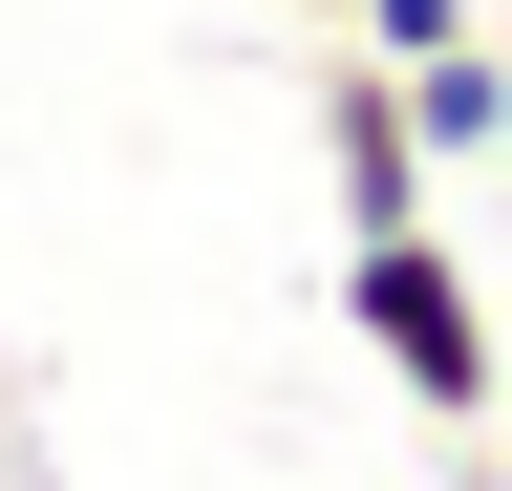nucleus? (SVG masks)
Instances as JSON below:
<instances>
[{
    "instance_id": "obj_1",
    "label": "nucleus",
    "mask_w": 512,
    "mask_h": 491,
    "mask_svg": "<svg viewBox=\"0 0 512 491\" xmlns=\"http://www.w3.org/2000/svg\"><path fill=\"white\" fill-rule=\"evenodd\" d=\"M342 321H363V363L406 385L448 449L491 427V385H512V299L448 257V214H406V235H342Z\"/></svg>"
},
{
    "instance_id": "obj_2",
    "label": "nucleus",
    "mask_w": 512,
    "mask_h": 491,
    "mask_svg": "<svg viewBox=\"0 0 512 491\" xmlns=\"http://www.w3.org/2000/svg\"><path fill=\"white\" fill-rule=\"evenodd\" d=\"M320 171H342V235H406L448 171L406 150V86H384V43H320Z\"/></svg>"
},
{
    "instance_id": "obj_3",
    "label": "nucleus",
    "mask_w": 512,
    "mask_h": 491,
    "mask_svg": "<svg viewBox=\"0 0 512 491\" xmlns=\"http://www.w3.org/2000/svg\"><path fill=\"white\" fill-rule=\"evenodd\" d=\"M384 86H406V150H427V171H491V129H512V43H491V22L427 43V65H384Z\"/></svg>"
},
{
    "instance_id": "obj_4",
    "label": "nucleus",
    "mask_w": 512,
    "mask_h": 491,
    "mask_svg": "<svg viewBox=\"0 0 512 491\" xmlns=\"http://www.w3.org/2000/svg\"><path fill=\"white\" fill-rule=\"evenodd\" d=\"M342 43H384V65H427V43H470V0H342Z\"/></svg>"
},
{
    "instance_id": "obj_5",
    "label": "nucleus",
    "mask_w": 512,
    "mask_h": 491,
    "mask_svg": "<svg viewBox=\"0 0 512 491\" xmlns=\"http://www.w3.org/2000/svg\"><path fill=\"white\" fill-rule=\"evenodd\" d=\"M448 491H512V449H491V427H470V449H448Z\"/></svg>"
},
{
    "instance_id": "obj_6",
    "label": "nucleus",
    "mask_w": 512,
    "mask_h": 491,
    "mask_svg": "<svg viewBox=\"0 0 512 491\" xmlns=\"http://www.w3.org/2000/svg\"><path fill=\"white\" fill-rule=\"evenodd\" d=\"M278 22H320V43H342V0H278Z\"/></svg>"
},
{
    "instance_id": "obj_7",
    "label": "nucleus",
    "mask_w": 512,
    "mask_h": 491,
    "mask_svg": "<svg viewBox=\"0 0 512 491\" xmlns=\"http://www.w3.org/2000/svg\"><path fill=\"white\" fill-rule=\"evenodd\" d=\"M491 193H512V129H491Z\"/></svg>"
}]
</instances>
